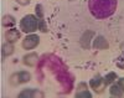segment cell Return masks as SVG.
<instances>
[{"instance_id":"6da1fadb","label":"cell","mask_w":124,"mask_h":98,"mask_svg":"<svg viewBox=\"0 0 124 98\" xmlns=\"http://www.w3.org/2000/svg\"><path fill=\"white\" fill-rule=\"evenodd\" d=\"M118 0H88V9L92 16L104 20L116 13Z\"/></svg>"},{"instance_id":"7a4b0ae2","label":"cell","mask_w":124,"mask_h":98,"mask_svg":"<svg viewBox=\"0 0 124 98\" xmlns=\"http://www.w3.org/2000/svg\"><path fill=\"white\" fill-rule=\"evenodd\" d=\"M39 20L40 19L36 15H25L20 20V30L25 34H34L36 30H39Z\"/></svg>"},{"instance_id":"3957f363","label":"cell","mask_w":124,"mask_h":98,"mask_svg":"<svg viewBox=\"0 0 124 98\" xmlns=\"http://www.w3.org/2000/svg\"><path fill=\"white\" fill-rule=\"evenodd\" d=\"M31 80V74L30 72L27 71H20V72H16L15 74H13L10 77V83L13 86H16V84H21V83H26Z\"/></svg>"},{"instance_id":"277c9868","label":"cell","mask_w":124,"mask_h":98,"mask_svg":"<svg viewBox=\"0 0 124 98\" xmlns=\"http://www.w3.org/2000/svg\"><path fill=\"white\" fill-rule=\"evenodd\" d=\"M39 43H40V37H39V35H36V34H29V35L23 40L21 46H23V49H25V50H34L35 47L39 46Z\"/></svg>"},{"instance_id":"5b68a950","label":"cell","mask_w":124,"mask_h":98,"mask_svg":"<svg viewBox=\"0 0 124 98\" xmlns=\"http://www.w3.org/2000/svg\"><path fill=\"white\" fill-rule=\"evenodd\" d=\"M89 86L96 93H102L103 91L106 90V87H107L104 81H103V77L101 74H96L94 77L89 81Z\"/></svg>"},{"instance_id":"8992f818","label":"cell","mask_w":124,"mask_h":98,"mask_svg":"<svg viewBox=\"0 0 124 98\" xmlns=\"http://www.w3.org/2000/svg\"><path fill=\"white\" fill-rule=\"evenodd\" d=\"M20 37H21V32H20L16 27H11V29H9L5 32V40H6V42L15 43L17 40H20Z\"/></svg>"},{"instance_id":"52a82bcc","label":"cell","mask_w":124,"mask_h":98,"mask_svg":"<svg viewBox=\"0 0 124 98\" xmlns=\"http://www.w3.org/2000/svg\"><path fill=\"white\" fill-rule=\"evenodd\" d=\"M76 97L77 98H91L92 93L89 92V90L87 88V84L85 82H81L77 86V90H76Z\"/></svg>"},{"instance_id":"ba28073f","label":"cell","mask_w":124,"mask_h":98,"mask_svg":"<svg viewBox=\"0 0 124 98\" xmlns=\"http://www.w3.org/2000/svg\"><path fill=\"white\" fill-rule=\"evenodd\" d=\"M45 94L42 92H40L39 90H32V88H27L24 90L19 93V98H31V97H44Z\"/></svg>"},{"instance_id":"9c48e42d","label":"cell","mask_w":124,"mask_h":98,"mask_svg":"<svg viewBox=\"0 0 124 98\" xmlns=\"http://www.w3.org/2000/svg\"><path fill=\"white\" fill-rule=\"evenodd\" d=\"M37 61H39V55L35 53V52H31V53L25 55L24 60H23L24 65H26V66H29V67H34L35 65L37 63Z\"/></svg>"},{"instance_id":"30bf717a","label":"cell","mask_w":124,"mask_h":98,"mask_svg":"<svg viewBox=\"0 0 124 98\" xmlns=\"http://www.w3.org/2000/svg\"><path fill=\"white\" fill-rule=\"evenodd\" d=\"M109 94L112 97H123L124 94V91L120 87V84L118 82H114L110 84V88H109Z\"/></svg>"},{"instance_id":"8fae6325","label":"cell","mask_w":124,"mask_h":98,"mask_svg":"<svg viewBox=\"0 0 124 98\" xmlns=\"http://www.w3.org/2000/svg\"><path fill=\"white\" fill-rule=\"evenodd\" d=\"M108 42L107 40L103 37V36H97L96 40L93 41V47L97 49V50H104V49H108Z\"/></svg>"},{"instance_id":"7c38bea8","label":"cell","mask_w":124,"mask_h":98,"mask_svg":"<svg viewBox=\"0 0 124 98\" xmlns=\"http://www.w3.org/2000/svg\"><path fill=\"white\" fill-rule=\"evenodd\" d=\"M1 24H3L4 27L11 29V27H15V25H16V20H15V17L11 16V15H5V16H3Z\"/></svg>"},{"instance_id":"4fadbf2b","label":"cell","mask_w":124,"mask_h":98,"mask_svg":"<svg viewBox=\"0 0 124 98\" xmlns=\"http://www.w3.org/2000/svg\"><path fill=\"white\" fill-rule=\"evenodd\" d=\"M1 53H3V57H8L10 55L14 53V43H10V42H6L1 46Z\"/></svg>"},{"instance_id":"5bb4252c","label":"cell","mask_w":124,"mask_h":98,"mask_svg":"<svg viewBox=\"0 0 124 98\" xmlns=\"http://www.w3.org/2000/svg\"><path fill=\"white\" fill-rule=\"evenodd\" d=\"M117 80H118V74L116 72H109L108 74H106L104 77H103V81H104L106 86H110L112 83H114Z\"/></svg>"},{"instance_id":"9a60e30c","label":"cell","mask_w":124,"mask_h":98,"mask_svg":"<svg viewBox=\"0 0 124 98\" xmlns=\"http://www.w3.org/2000/svg\"><path fill=\"white\" fill-rule=\"evenodd\" d=\"M39 30H40L41 32H47V31H48V30H47V25H46V23H45L44 19H40V20H39Z\"/></svg>"},{"instance_id":"2e32d148","label":"cell","mask_w":124,"mask_h":98,"mask_svg":"<svg viewBox=\"0 0 124 98\" xmlns=\"http://www.w3.org/2000/svg\"><path fill=\"white\" fill-rule=\"evenodd\" d=\"M36 16L39 19H44V11H42V5L41 4L36 5Z\"/></svg>"},{"instance_id":"e0dca14e","label":"cell","mask_w":124,"mask_h":98,"mask_svg":"<svg viewBox=\"0 0 124 98\" xmlns=\"http://www.w3.org/2000/svg\"><path fill=\"white\" fill-rule=\"evenodd\" d=\"M116 65H117V66H118L120 70H124V56L118 57L117 61H116Z\"/></svg>"},{"instance_id":"ac0fdd59","label":"cell","mask_w":124,"mask_h":98,"mask_svg":"<svg viewBox=\"0 0 124 98\" xmlns=\"http://www.w3.org/2000/svg\"><path fill=\"white\" fill-rule=\"evenodd\" d=\"M15 1H16L19 5H23V6H25V5H29V4L31 3V0H15Z\"/></svg>"},{"instance_id":"d6986e66","label":"cell","mask_w":124,"mask_h":98,"mask_svg":"<svg viewBox=\"0 0 124 98\" xmlns=\"http://www.w3.org/2000/svg\"><path fill=\"white\" fill-rule=\"evenodd\" d=\"M119 84H120V87L123 88V91H124V77H122V78H118V81H117Z\"/></svg>"},{"instance_id":"ffe728a7","label":"cell","mask_w":124,"mask_h":98,"mask_svg":"<svg viewBox=\"0 0 124 98\" xmlns=\"http://www.w3.org/2000/svg\"><path fill=\"white\" fill-rule=\"evenodd\" d=\"M123 56H124V52H123Z\"/></svg>"}]
</instances>
